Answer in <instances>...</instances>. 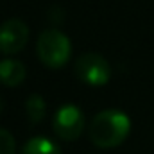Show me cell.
Instances as JSON below:
<instances>
[{
    "label": "cell",
    "instance_id": "cell-5",
    "mask_svg": "<svg viewBox=\"0 0 154 154\" xmlns=\"http://www.w3.org/2000/svg\"><path fill=\"white\" fill-rule=\"evenodd\" d=\"M29 41V27L22 20H7L0 25V52L13 56L20 52Z\"/></svg>",
    "mask_w": 154,
    "mask_h": 154
},
{
    "label": "cell",
    "instance_id": "cell-9",
    "mask_svg": "<svg viewBox=\"0 0 154 154\" xmlns=\"http://www.w3.org/2000/svg\"><path fill=\"white\" fill-rule=\"evenodd\" d=\"M0 154H16V142L14 136L0 127Z\"/></svg>",
    "mask_w": 154,
    "mask_h": 154
},
{
    "label": "cell",
    "instance_id": "cell-1",
    "mask_svg": "<svg viewBox=\"0 0 154 154\" xmlns=\"http://www.w3.org/2000/svg\"><path fill=\"white\" fill-rule=\"evenodd\" d=\"M131 131V120L120 109H104L91 118L88 127L90 142L99 149H113L125 142Z\"/></svg>",
    "mask_w": 154,
    "mask_h": 154
},
{
    "label": "cell",
    "instance_id": "cell-2",
    "mask_svg": "<svg viewBox=\"0 0 154 154\" xmlns=\"http://www.w3.org/2000/svg\"><path fill=\"white\" fill-rule=\"evenodd\" d=\"M36 52L39 61L52 70L65 66L72 56V43L66 34L57 29H45L38 36Z\"/></svg>",
    "mask_w": 154,
    "mask_h": 154
},
{
    "label": "cell",
    "instance_id": "cell-10",
    "mask_svg": "<svg viewBox=\"0 0 154 154\" xmlns=\"http://www.w3.org/2000/svg\"><path fill=\"white\" fill-rule=\"evenodd\" d=\"M2 109H4V100L0 99V111H2Z\"/></svg>",
    "mask_w": 154,
    "mask_h": 154
},
{
    "label": "cell",
    "instance_id": "cell-3",
    "mask_svg": "<svg viewBox=\"0 0 154 154\" xmlns=\"http://www.w3.org/2000/svg\"><path fill=\"white\" fill-rule=\"evenodd\" d=\"M74 72L77 79L88 86H104L111 77L109 63L106 61V57L95 52L79 56L74 65Z\"/></svg>",
    "mask_w": 154,
    "mask_h": 154
},
{
    "label": "cell",
    "instance_id": "cell-8",
    "mask_svg": "<svg viewBox=\"0 0 154 154\" xmlns=\"http://www.w3.org/2000/svg\"><path fill=\"white\" fill-rule=\"evenodd\" d=\"M25 111H27V118L32 125L39 124L45 118V113H47V104H45L43 97L38 95V93H32L25 102Z\"/></svg>",
    "mask_w": 154,
    "mask_h": 154
},
{
    "label": "cell",
    "instance_id": "cell-7",
    "mask_svg": "<svg viewBox=\"0 0 154 154\" xmlns=\"http://www.w3.org/2000/svg\"><path fill=\"white\" fill-rule=\"evenodd\" d=\"M20 154H61V149L56 142L45 136H34L23 143Z\"/></svg>",
    "mask_w": 154,
    "mask_h": 154
},
{
    "label": "cell",
    "instance_id": "cell-6",
    "mask_svg": "<svg viewBox=\"0 0 154 154\" xmlns=\"http://www.w3.org/2000/svg\"><path fill=\"white\" fill-rule=\"evenodd\" d=\"M27 75L25 65L20 63L18 59H2L0 61V82L4 86L14 88L20 86Z\"/></svg>",
    "mask_w": 154,
    "mask_h": 154
},
{
    "label": "cell",
    "instance_id": "cell-4",
    "mask_svg": "<svg viewBox=\"0 0 154 154\" xmlns=\"http://www.w3.org/2000/svg\"><path fill=\"white\" fill-rule=\"evenodd\" d=\"M52 129L57 134V138L65 142H74L81 136L84 129V115L74 104L61 106L52 120Z\"/></svg>",
    "mask_w": 154,
    "mask_h": 154
}]
</instances>
